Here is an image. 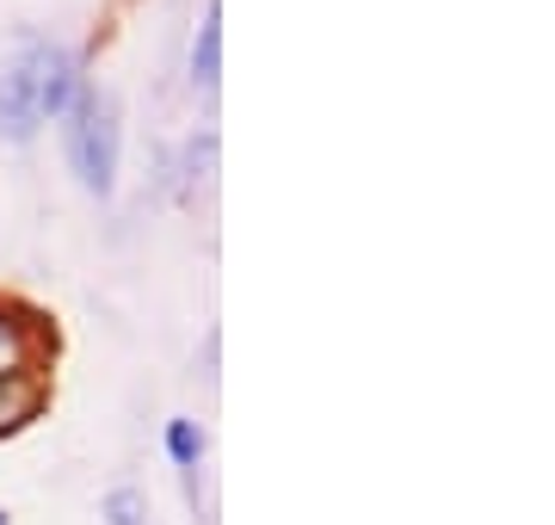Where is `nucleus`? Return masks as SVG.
Masks as SVG:
<instances>
[{
  "label": "nucleus",
  "instance_id": "nucleus-5",
  "mask_svg": "<svg viewBox=\"0 0 555 525\" xmlns=\"http://www.w3.org/2000/svg\"><path fill=\"white\" fill-rule=\"evenodd\" d=\"M25 359H31V334L0 309V377H25Z\"/></svg>",
  "mask_w": 555,
  "mask_h": 525
},
{
  "label": "nucleus",
  "instance_id": "nucleus-6",
  "mask_svg": "<svg viewBox=\"0 0 555 525\" xmlns=\"http://www.w3.org/2000/svg\"><path fill=\"white\" fill-rule=\"evenodd\" d=\"M167 451H173V464H179V470H198V458H204L198 421H167Z\"/></svg>",
  "mask_w": 555,
  "mask_h": 525
},
{
  "label": "nucleus",
  "instance_id": "nucleus-4",
  "mask_svg": "<svg viewBox=\"0 0 555 525\" xmlns=\"http://www.w3.org/2000/svg\"><path fill=\"white\" fill-rule=\"evenodd\" d=\"M217 81H222V7L210 0L198 20V38H192V87L217 93Z\"/></svg>",
  "mask_w": 555,
  "mask_h": 525
},
{
  "label": "nucleus",
  "instance_id": "nucleus-2",
  "mask_svg": "<svg viewBox=\"0 0 555 525\" xmlns=\"http://www.w3.org/2000/svg\"><path fill=\"white\" fill-rule=\"evenodd\" d=\"M38 75H31V43L20 56H7L0 68V137L7 142H31L38 137Z\"/></svg>",
  "mask_w": 555,
  "mask_h": 525
},
{
  "label": "nucleus",
  "instance_id": "nucleus-7",
  "mask_svg": "<svg viewBox=\"0 0 555 525\" xmlns=\"http://www.w3.org/2000/svg\"><path fill=\"white\" fill-rule=\"evenodd\" d=\"M31 402H38V396H31L25 377H0V433H7V426H20L25 414H31Z\"/></svg>",
  "mask_w": 555,
  "mask_h": 525
},
{
  "label": "nucleus",
  "instance_id": "nucleus-3",
  "mask_svg": "<svg viewBox=\"0 0 555 525\" xmlns=\"http://www.w3.org/2000/svg\"><path fill=\"white\" fill-rule=\"evenodd\" d=\"M31 75H38V118H62L80 93V62L68 43H31Z\"/></svg>",
  "mask_w": 555,
  "mask_h": 525
},
{
  "label": "nucleus",
  "instance_id": "nucleus-1",
  "mask_svg": "<svg viewBox=\"0 0 555 525\" xmlns=\"http://www.w3.org/2000/svg\"><path fill=\"white\" fill-rule=\"evenodd\" d=\"M62 118H68L62 124V142H68L75 180L87 185L93 199H112V185H118V100L80 81L75 105H68Z\"/></svg>",
  "mask_w": 555,
  "mask_h": 525
},
{
  "label": "nucleus",
  "instance_id": "nucleus-9",
  "mask_svg": "<svg viewBox=\"0 0 555 525\" xmlns=\"http://www.w3.org/2000/svg\"><path fill=\"white\" fill-rule=\"evenodd\" d=\"M0 525H7V513H0Z\"/></svg>",
  "mask_w": 555,
  "mask_h": 525
},
{
  "label": "nucleus",
  "instance_id": "nucleus-8",
  "mask_svg": "<svg viewBox=\"0 0 555 525\" xmlns=\"http://www.w3.org/2000/svg\"><path fill=\"white\" fill-rule=\"evenodd\" d=\"M105 520L112 525H142V495L137 488H112V495H105Z\"/></svg>",
  "mask_w": 555,
  "mask_h": 525
}]
</instances>
